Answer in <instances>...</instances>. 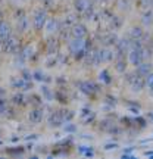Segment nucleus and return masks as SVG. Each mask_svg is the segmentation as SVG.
<instances>
[{
  "mask_svg": "<svg viewBox=\"0 0 153 159\" xmlns=\"http://www.w3.org/2000/svg\"><path fill=\"white\" fill-rule=\"evenodd\" d=\"M146 57H144V50H143V47H133L128 53V61H130L131 65H134V66H138L140 63L144 61Z\"/></svg>",
  "mask_w": 153,
  "mask_h": 159,
  "instance_id": "obj_1",
  "label": "nucleus"
},
{
  "mask_svg": "<svg viewBox=\"0 0 153 159\" xmlns=\"http://www.w3.org/2000/svg\"><path fill=\"white\" fill-rule=\"evenodd\" d=\"M150 72H152V63H149V62H142L140 65H138V66H137V74L146 75V77H147Z\"/></svg>",
  "mask_w": 153,
  "mask_h": 159,
  "instance_id": "obj_2",
  "label": "nucleus"
},
{
  "mask_svg": "<svg viewBox=\"0 0 153 159\" xmlns=\"http://www.w3.org/2000/svg\"><path fill=\"white\" fill-rule=\"evenodd\" d=\"M142 22H143L144 27H152L153 25V11L152 9H147V11L143 13Z\"/></svg>",
  "mask_w": 153,
  "mask_h": 159,
  "instance_id": "obj_3",
  "label": "nucleus"
},
{
  "mask_svg": "<svg viewBox=\"0 0 153 159\" xmlns=\"http://www.w3.org/2000/svg\"><path fill=\"white\" fill-rule=\"evenodd\" d=\"M142 34H143V31H142V28H138V27H136V28H131V31H130V35L133 37V40H134V39H140V37H142Z\"/></svg>",
  "mask_w": 153,
  "mask_h": 159,
  "instance_id": "obj_4",
  "label": "nucleus"
},
{
  "mask_svg": "<svg viewBox=\"0 0 153 159\" xmlns=\"http://www.w3.org/2000/svg\"><path fill=\"white\" fill-rule=\"evenodd\" d=\"M119 7H121V9H125V11H127V9H128V7H130V0H121V2H119Z\"/></svg>",
  "mask_w": 153,
  "mask_h": 159,
  "instance_id": "obj_5",
  "label": "nucleus"
},
{
  "mask_svg": "<svg viewBox=\"0 0 153 159\" xmlns=\"http://www.w3.org/2000/svg\"><path fill=\"white\" fill-rule=\"evenodd\" d=\"M146 84H147L149 89L153 87V72H150V74L147 75V78H146Z\"/></svg>",
  "mask_w": 153,
  "mask_h": 159,
  "instance_id": "obj_6",
  "label": "nucleus"
},
{
  "mask_svg": "<svg viewBox=\"0 0 153 159\" xmlns=\"http://www.w3.org/2000/svg\"><path fill=\"white\" fill-rule=\"evenodd\" d=\"M149 90H150V94H152V96H153V87H150Z\"/></svg>",
  "mask_w": 153,
  "mask_h": 159,
  "instance_id": "obj_7",
  "label": "nucleus"
}]
</instances>
